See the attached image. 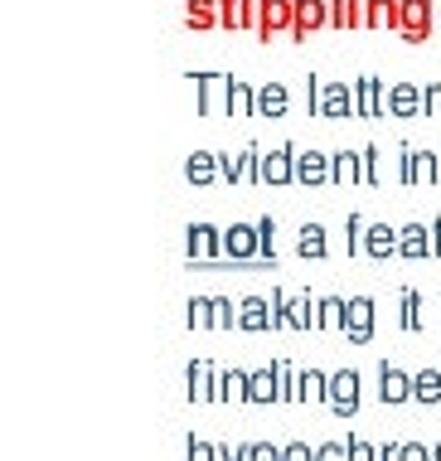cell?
<instances>
[{"label": "cell", "instance_id": "1", "mask_svg": "<svg viewBox=\"0 0 441 461\" xmlns=\"http://www.w3.org/2000/svg\"><path fill=\"white\" fill-rule=\"evenodd\" d=\"M306 112H310V117H320V122H349V117H359L355 83L315 78V73H306Z\"/></svg>", "mask_w": 441, "mask_h": 461}, {"label": "cell", "instance_id": "2", "mask_svg": "<svg viewBox=\"0 0 441 461\" xmlns=\"http://www.w3.org/2000/svg\"><path fill=\"white\" fill-rule=\"evenodd\" d=\"M184 263L229 267V253H223V229H213V223H189V229H184Z\"/></svg>", "mask_w": 441, "mask_h": 461}, {"label": "cell", "instance_id": "3", "mask_svg": "<svg viewBox=\"0 0 441 461\" xmlns=\"http://www.w3.org/2000/svg\"><path fill=\"white\" fill-rule=\"evenodd\" d=\"M194 78V112L199 117H229V73H189Z\"/></svg>", "mask_w": 441, "mask_h": 461}, {"label": "cell", "instance_id": "4", "mask_svg": "<svg viewBox=\"0 0 441 461\" xmlns=\"http://www.w3.org/2000/svg\"><path fill=\"white\" fill-rule=\"evenodd\" d=\"M432 34H436V0H402V30H398V40L412 44V49H422Z\"/></svg>", "mask_w": 441, "mask_h": 461}, {"label": "cell", "instance_id": "5", "mask_svg": "<svg viewBox=\"0 0 441 461\" xmlns=\"http://www.w3.org/2000/svg\"><path fill=\"white\" fill-rule=\"evenodd\" d=\"M272 306H276V330H315V292L292 296V292L276 286Z\"/></svg>", "mask_w": 441, "mask_h": 461}, {"label": "cell", "instance_id": "6", "mask_svg": "<svg viewBox=\"0 0 441 461\" xmlns=\"http://www.w3.org/2000/svg\"><path fill=\"white\" fill-rule=\"evenodd\" d=\"M292 24H296V0H262L257 5V40L262 44H272V40H282V34H292Z\"/></svg>", "mask_w": 441, "mask_h": 461}, {"label": "cell", "instance_id": "7", "mask_svg": "<svg viewBox=\"0 0 441 461\" xmlns=\"http://www.w3.org/2000/svg\"><path fill=\"white\" fill-rule=\"evenodd\" d=\"M359 369H335L330 374V398H325V408H330L335 418H355L359 413Z\"/></svg>", "mask_w": 441, "mask_h": 461}, {"label": "cell", "instance_id": "8", "mask_svg": "<svg viewBox=\"0 0 441 461\" xmlns=\"http://www.w3.org/2000/svg\"><path fill=\"white\" fill-rule=\"evenodd\" d=\"M223 253H229L233 267L262 263V253H257V219H252V223H229V229H223Z\"/></svg>", "mask_w": 441, "mask_h": 461}, {"label": "cell", "instance_id": "9", "mask_svg": "<svg viewBox=\"0 0 441 461\" xmlns=\"http://www.w3.org/2000/svg\"><path fill=\"white\" fill-rule=\"evenodd\" d=\"M398 258L402 263H427V258H436V239H432V223L412 219L398 229Z\"/></svg>", "mask_w": 441, "mask_h": 461}, {"label": "cell", "instance_id": "10", "mask_svg": "<svg viewBox=\"0 0 441 461\" xmlns=\"http://www.w3.org/2000/svg\"><path fill=\"white\" fill-rule=\"evenodd\" d=\"M219 365L213 359H189L184 369V389H189V403H219Z\"/></svg>", "mask_w": 441, "mask_h": 461}, {"label": "cell", "instance_id": "11", "mask_svg": "<svg viewBox=\"0 0 441 461\" xmlns=\"http://www.w3.org/2000/svg\"><path fill=\"white\" fill-rule=\"evenodd\" d=\"M388 117L398 122H412V117H427V83H393L388 88Z\"/></svg>", "mask_w": 441, "mask_h": 461}, {"label": "cell", "instance_id": "12", "mask_svg": "<svg viewBox=\"0 0 441 461\" xmlns=\"http://www.w3.org/2000/svg\"><path fill=\"white\" fill-rule=\"evenodd\" d=\"M320 30H330V0H296V24H292L286 40L306 44L310 34H320Z\"/></svg>", "mask_w": 441, "mask_h": 461}, {"label": "cell", "instance_id": "13", "mask_svg": "<svg viewBox=\"0 0 441 461\" xmlns=\"http://www.w3.org/2000/svg\"><path fill=\"white\" fill-rule=\"evenodd\" d=\"M262 185H296V146L282 141L276 151H262Z\"/></svg>", "mask_w": 441, "mask_h": 461}, {"label": "cell", "instance_id": "14", "mask_svg": "<svg viewBox=\"0 0 441 461\" xmlns=\"http://www.w3.org/2000/svg\"><path fill=\"white\" fill-rule=\"evenodd\" d=\"M345 340L349 345H369L374 340V296H349V311H345Z\"/></svg>", "mask_w": 441, "mask_h": 461}, {"label": "cell", "instance_id": "15", "mask_svg": "<svg viewBox=\"0 0 441 461\" xmlns=\"http://www.w3.org/2000/svg\"><path fill=\"white\" fill-rule=\"evenodd\" d=\"M378 398H383L388 408L412 403V374H408V369H398L393 359H383V365H378Z\"/></svg>", "mask_w": 441, "mask_h": 461}, {"label": "cell", "instance_id": "16", "mask_svg": "<svg viewBox=\"0 0 441 461\" xmlns=\"http://www.w3.org/2000/svg\"><path fill=\"white\" fill-rule=\"evenodd\" d=\"M296 185L301 190H325L330 185V151H301L296 146Z\"/></svg>", "mask_w": 441, "mask_h": 461}, {"label": "cell", "instance_id": "17", "mask_svg": "<svg viewBox=\"0 0 441 461\" xmlns=\"http://www.w3.org/2000/svg\"><path fill=\"white\" fill-rule=\"evenodd\" d=\"M238 330H252V335L276 330V306H272V296H243V302H238Z\"/></svg>", "mask_w": 441, "mask_h": 461}, {"label": "cell", "instance_id": "18", "mask_svg": "<svg viewBox=\"0 0 441 461\" xmlns=\"http://www.w3.org/2000/svg\"><path fill=\"white\" fill-rule=\"evenodd\" d=\"M355 93H359V122H374L388 112V93H383V78H378V73L355 78Z\"/></svg>", "mask_w": 441, "mask_h": 461}, {"label": "cell", "instance_id": "19", "mask_svg": "<svg viewBox=\"0 0 441 461\" xmlns=\"http://www.w3.org/2000/svg\"><path fill=\"white\" fill-rule=\"evenodd\" d=\"M364 258H369V263L398 258V229L393 223H369V229H364Z\"/></svg>", "mask_w": 441, "mask_h": 461}, {"label": "cell", "instance_id": "20", "mask_svg": "<svg viewBox=\"0 0 441 461\" xmlns=\"http://www.w3.org/2000/svg\"><path fill=\"white\" fill-rule=\"evenodd\" d=\"M296 253H301V263H325V258H330V233H325V223H301Z\"/></svg>", "mask_w": 441, "mask_h": 461}, {"label": "cell", "instance_id": "21", "mask_svg": "<svg viewBox=\"0 0 441 461\" xmlns=\"http://www.w3.org/2000/svg\"><path fill=\"white\" fill-rule=\"evenodd\" d=\"M184 180H189V185H199V190L219 185V180H223L219 151H189V156H184Z\"/></svg>", "mask_w": 441, "mask_h": 461}, {"label": "cell", "instance_id": "22", "mask_svg": "<svg viewBox=\"0 0 441 461\" xmlns=\"http://www.w3.org/2000/svg\"><path fill=\"white\" fill-rule=\"evenodd\" d=\"M286 112H292V88L286 83H262L257 88V117H267V122H282Z\"/></svg>", "mask_w": 441, "mask_h": 461}, {"label": "cell", "instance_id": "23", "mask_svg": "<svg viewBox=\"0 0 441 461\" xmlns=\"http://www.w3.org/2000/svg\"><path fill=\"white\" fill-rule=\"evenodd\" d=\"M364 30H402V0H364Z\"/></svg>", "mask_w": 441, "mask_h": 461}, {"label": "cell", "instance_id": "24", "mask_svg": "<svg viewBox=\"0 0 441 461\" xmlns=\"http://www.w3.org/2000/svg\"><path fill=\"white\" fill-rule=\"evenodd\" d=\"M248 403H282V379H276V359L267 369L248 374Z\"/></svg>", "mask_w": 441, "mask_h": 461}, {"label": "cell", "instance_id": "25", "mask_svg": "<svg viewBox=\"0 0 441 461\" xmlns=\"http://www.w3.org/2000/svg\"><path fill=\"white\" fill-rule=\"evenodd\" d=\"M257 5L262 0H219L223 30H257Z\"/></svg>", "mask_w": 441, "mask_h": 461}, {"label": "cell", "instance_id": "26", "mask_svg": "<svg viewBox=\"0 0 441 461\" xmlns=\"http://www.w3.org/2000/svg\"><path fill=\"white\" fill-rule=\"evenodd\" d=\"M184 30H194V34L223 30V20H219V0H184Z\"/></svg>", "mask_w": 441, "mask_h": 461}, {"label": "cell", "instance_id": "27", "mask_svg": "<svg viewBox=\"0 0 441 461\" xmlns=\"http://www.w3.org/2000/svg\"><path fill=\"white\" fill-rule=\"evenodd\" d=\"M330 398V374L325 369H301L296 374V403H325Z\"/></svg>", "mask_w": 441, "mask_h": 461}, {"label": "cell", "instance_id": "28", "mask_svg": "<svg viewBox=\"0 0 441 461\" xmlns=\"http://www.w3.org/2000/svg\"><path fill=\"white\" fill-rule=\"evenodd\" d=\"M330 185H364V156L359 151H330Z\"/></svg>", "mask_w": 441, "mask_h": 461}, {"label": "cell", "instance_id": "29", "mask_svg": "<svg viewBox=\"0 0 441 461\" xmlns=\"http://www.w3.org/2000/svg\"><path fill=\"white\" fill-rule=\"evenodd\" d=\"M345 296H315V330H339L345 335Z\"/></svg>", "mask_w": 441, "mask_h": 461}, {"label": "cell", "instance_id": "30", "mask_svg": "<svg viewBox=\"0 0 441 461\" xmlns=\"http://www.w3.org/2000/svg\"><path fill=\"white\" fill-rule=\"evenodd\" d=\"M412 403H422V408L441 403V369H418L412 374Z\"/></svg>", "mask_w": 441, "mask_h": 461}, {"label": "cell", "instance_id": "31", "mask_svg": "<svg viewBox=\"0 0 441 461\" xmlns=\"http://www.w3.org/2000/svg\"><path fill=\"white\" fill-rule=\"evenodd\" d=\"M398 306H402L398 326L408 330V335H418V330H422V292H418V286H402V292H398Z\"/></svg>", "mask_w": 441, "mask_h": 461}, {"label": "cell", "instance_id": "32", "mask_svg": "<svg viewBox=\"0 0 441 461\" xmlns=\"http://www.w3.org/2000/svg\"><path fill=\"white\" fill-rule=\"evenodd\" d=\"M229 117H257V88L248 78H233L229 88Z\"/></svg>", "mask_w": 441, "mask_h": 461}, {"label": "cell", "instance_id": "33", "mask_svg": "<svg viewBox=\"0 0 441 461\" xmlns=\"http://www.w3.org/2000/svg\"><path fill=\"white\" fill-rule=\"evenodd\" d=\"M330 30H364V0H330Z\"/></svg>", "mask_w": 441, "mask_h": 461}, {"label": "cell", "instance_id": "34", "mask_svg": "<svg viewBox=\"0 0 441 461\" xmlns=\"http://www.w3.org/2000/svg\"><path fill=\"white\" fill-rule=\"evenodd\" d=\"M248 374L252 369H223L219 374V403H248Z\"/></svg>", "mask_w": 441, "mask_h": 461}, {"label": "cell", "instance_id": "35", "mask_svg": "<svg viewBox=\"0 0 441 461\" xmlns=\"http://www.w3.org/2000/svg\"><path fill=\"white\" fill-rule=\"evenodd\" d=\"M257 253H262V267H276V219L272 214L257 219Z\"/></svg>", "mask_w": 441, "mask_h": 461}, {"label": "cell", "instance_id": "36", "mask_svg": "<svg viewBox=\"0 0 441 461\" xmlns=\"http://www.w3.org/2000/svg\"><path fill=\"white\" fill-rule=\"evenodd\" d=\"M364 190H383V146H364Z\"/></svg>", "mask_w": 441, "mask_h": 461}, {"label": "cell", "instance_id": "37", "mask_svg": "<svg viewBox=\"0 0 441 461\" xmlns=\"http://www.w3.org/2000/svg\"><path fill=\"white\" fill-rule=\"evenodd\" d=\"M184 321H189V330H209L213 326V296H189Z\"/></svg>", "mask_w": 441, "mask_h": 461}, {"label": "cell", "instance_id": "38", "mask_svg": "<svg viewBox=\"0 0 441 461\" xmlns=\"http://www.w3.org/2000/svg\"><path fill=\"white\" fill-rule=\"evenodd\" d=\"M398 180H402V190H418V146H408V141L398 146Z\"/></svg>", "mask_w": 441, "mask_h": 461}, {"label": "cell", "instance_id": "39", "mask_svg": "<svg viewBox=\"0 0 441 461\" xmlns=\"http://www.w3.org/2000/svg\"><path fill=\"white\" fill-rule=\"evenodd\" d=\"M364 229H369V219H364V214L345 219V258H364Z\"/></svg>", "mask_w": 441, "mask_h": 461}, {"label": "cell", "instance_id": "40", "mask_svg": "<svg viewBox=\"0 0 441 461\" xmlns=\"http://www.w3.org/2000/svg\"><path fill=\"white\" fill-rule=\"evenodd\" d=\"M219 170H223V185H248V156L243 151L238 156L219 151Z\"/></svg>", "mask_w": 441, "mask_h": 461}, {"label": "cell", "instance_id": "41", "mask_svg": "<svg viewBox=\"0 0 441 461\" xmlns=\"http://www.w3.org/2000/svg\"><path fill=\"white\" fill-rule=\"evenodd\" d=\"M213 330H238V302L213 296Z\"/></svg>", "mask_w": 441, "mask_h": 461}, {"label": "cell", "instance_id": "42", "mask_svg": "<svg viewBox=\"0 0 441 461\" xmlns=\"http://www.w3.org/2000/svg\"><path fill=\"white\" fill-rule=\"evenodd\" d=\"M184 461H219V447L204 442L199 432H189V442H184Z\"/></svg>", "mask_w": 441, "mask_h": 461}, {"label": "cell", "instance_id": "43", "mask_svg": "<svg viewBox=\"0 0 441 461\" xmlns=\"http://www.w3.org/2000/svg\"><path fill=\"white\" fill-rule=\"evenodd\" d=\"M441 180V166H436V151H418V185H436Z\"/></svg>", "mask_w": 441, "mask_h": 461}, {"label": "cell", "instance_id": "44", "mask_svg": "<svg viewBox=\"0 0 441 461\" xmlns=\"http://www.w3.org/2000/svg\"><path fill=\"white\" fill-rule=\"evenodd\" d=\"M296 374H301V369H292L286 359H276V379H282V403H296Z\"/></svg>", "mask_w": 441, "mask_h": 461}, {"label": "cell", "instance_id": "45", "mask_svg": "<svg viewBox=\"0 0 441 461\" xmlns=\"http://www.w3.org/2000/svg\"><path fill=\"white\" fill-rule=\"evenodd\" d=\"M315 461H349V442H320L315 447Z\"/></svg>", "mask_w": 441, "mask_h": 461}, {"label": "cell", "instance_id": "46", "mask_svg": "<svg viewBox=\"0 0 441 461\" xmlns=\"http://www.w3.org/2000/svg\"><path fill=\"white\" fill-rule=\"evenodd\" d=\"M248 461H282V447L276 442H248Z\"/></svg>", "mask_w": 441, "mask_h": 461}, {"label": "cell", "instance_id": "47", "mask_svg": "<svg viewBox=\"0 0 441 461\" xmlns=\"http://www.w3.org/2000/svg\"><path fill=\"white\" fill-rule=\"evenodd\" d=\"M349 461H378V447H369V442H364V438H355V432H349Z\"/></svg>", "mask_w": 441, "mask_h": 461}, {"label": "cell", "instance_id": "48", "mask_svg": "<svg viewBox=\"0 0 441 461\" xmlns=\"http://www.w3.org/2000/svg\"><path fill=\"white\" fill-rule=\"evenodd\" d=\"M282 461H315V447H306V442H282Z\"/></svg>", "mask_w": 441, "mask_h": 461}, {"label": "cell", "instance_id": "49", "mask_svg": "<svg viewBox=\"0 0 441 461\" xmlns=\"http://www.w3.org/2000/svg\"><path fill=\"white\" fill-rule=\"evenodd\" d=\"M398 461H436V452H432V447H422V442H402Z\"/></svg>", "mask_w": 441, "mask_h": 461}, {"label": "cell", "instance_id": "50", "mask_svg": "<svg viewBox=\"0 0 441 461\" xmlns=\"http://www.w3.org/2000/svg\"><path fill=\"white\" fill-rule=\"evenodd\" d=\"M441 107V83H427V117H436Z\"/></svg>", "mask_w": 441, "mask_h": 461}, {"label": "cell", "instance_id": "51", "mask_svg": "<svg viewBox=\"0 0 441 461\" xmlns=\"http://www.w3.org/2000/svg\"><path fill=\"white\" fill-rule=\"evenodd\" d=\"M402 456V442H383L378 447V461H398Z\"/></svg>", "mask_w": 441, "mask_h": 461}, {"label": "cell", "instance_id": "52", "mask_svg": "<svg viewBox=\"0 0 441 461\" xmlns=\"http://www.w3.org/2000/svg\"><path fill=\"white\" fill-rule=\"evenodd\" d=\"M219 461H248V442L233 447V452H229V447H219Z\"/></svg>", "mask_w": 441, "mask_h": 461}, {"label": "cell", "instance_id": "53", "mask_svg": "<svg viewBox=\"0 0 441 461\" xmlns=\"http://www.w3.org/2000/svg\"><path fill=\"white\" fill-rule=\"evenodd\" d=\"M432 239H436V258H441V214L432 219Z\"/></svg>", "mask_w": 441, "mask_h": 461}, {"label": "cell", "instance_id": "54", "mask_svg": "<svg viewBox=\"0 0 441 461\" xmlns=\"http://www.w3.org/2000/svg\"><path fill=\"white\" fill-rule=\"evenodd\" d=\"M432 452H436V461H441V442H436V447H432Z\"/></svg>", "mask_w": 441, "mask_h": 461}]
</instances>
